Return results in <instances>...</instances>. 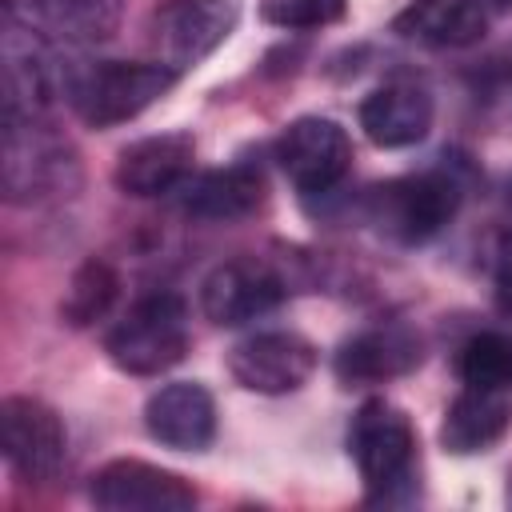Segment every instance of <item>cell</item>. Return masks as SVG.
Here are the masks:
<instances>
[{
	"instance_id": "obj_5",
	"label": "cell",
	"mask_w": 512,
	"mask_h": 512,
	"mask_svg": "<svg viewBox=\"0 0 512 512\" xmlns=\"http://www.w3.org/2000/svg\"><path fill=\"white\" fill-rule=\"evenodd\" d=\"M456 208H460V184L448 172L400 176L372 188L368 196V220L400 244L432 240L456 216Z\"/></svg>"
},
{
	"instance_id": "obj_9",
	"label": "cell",
	"mask_w": 512,
	"mask_h": 512,
	"mask_svg": "<svg viewBox=\"0 0 512 512\" xmlns=\"http://www.w3.org/2000/svg\"><path fill=\"white\" fill-rule=\"evenodd\" d=\"M4 116H44V108L64 96L68 64L48 48L44 36L8 20L4 28Z\"/></svg>"
},
{
	"instance_id": "obj_26",
	"label": "cell",
	"mask_w": 512,
	"mask_h": 512,
	"mask_svg": "<svg viewBox=\"0 0 512 512\" xmlns=\"http://www.w3.org/2000/svg\"><path fill=\"white\" fill-rule=\"evenodd\" d=\"M508 500H512V476H508Z\"/></svg>"
},
{
	"instance_id": "obj_4",
	"label": "cell",
	"mask_w": 512,
	"mask_h": 512,
	"mask_svg": "<svg viewBox=\"0 0 512 512\" xmlns=\"http://www.w3.org/2000/svg\"><path fill=\"white\" fill-rule=\"evenodd\" d=\"M116 368L132 376H160L188 352V308L176 292L140 296L104 340Z\"/></svg>"
},
{
	"instance_id": "obj_1",
	"label": "cell",
	"mask_w": 512,
	"mask_h": 512,
	"mask_svg": "<svg viewBox=\"0 0 512 512\" xmlns=\"http://www.w3.org/2000/svg\"><path fill=\"white\" fill-rule=\"evenodd\" d=\"M176 76L160 60H80L68 64L64 96L88 128H112L160 100Z\"/></svg>"
},
{
	"instance_id": "obj_20",
	"label": "cell",
	"mask_w": 512,
	"mask_h": 512,
	"mask_svg": "<svg viewBox=\"0 0 512 512\" xmlns=\"http://www.w3.org/2000/svg\"><path fill=\"white\" fill-rule=\"evenodd\" d=\"M512 424V404L504 392L496 388H476L468 384L444 412L440 424V444L456 456H472V452H488Z\"/></svg>"
},
{
	"instance_id": "obj_21",
	"label": "cell",
	"mask_w": 512,
	"mask_h": 512,
	"mask_svg": "<svg viewBox=\"0 0 512 512\" xmlns=\"http://www.w3.org/2000/svg\"><path fill=\"white\" fill-rule=\"evenodd\" d=\"M116 288H120V280H116L112 264H104V260H84V264L76 268L68 292H64V304H60L64 320H68L72 328H88V324L104 320L108 308H112V300H116Z\"/></svg>"
},
{
	"instance_id": "obj_7",
	"label": "cell",
	"mask_w": 512,
	"mask_h": 512,
	"mask_svg": "<svg viewBox=\"0 0 512 512\" xmlns=\"http://www.w3.org/2000/svg\"><path fill=\"white\" fill-rule=\"evenodd\" d=\"M276 160L284 176L304 192L320 196L332 192L352 168V140L328 116H300L276 140Z\"/></svg>"
},
{
	"instance_id": "obj_19",
	"label": "cell",
	"mask_w": 512,
	"mask_h": 512,
	"mask_svg": "<svg viewBox=\"0 0 512 512\" xmlns=\"http://www.w3.org/2000/svg\"><path fill=\"white\" fill-rule=\"evenodd\" d=\"M180 208L196 220H244L264 204V176L252 164L216 168L204 176H188L180 188Z\"/></svg>"
},
{
	"instance_id": "obj_2",
	"label": "cell",
	"mask_w": 512,
	"mask_h": 512,
	"mask_svg": "<svg viewBox=\"0 0 512 512\" xmlns=\"http://www.w3.org/2000/svg\"><path fill=\"white\" fill-rule=\"evenodd\" d=\"M4 196L12 204H48L80 188L72 144L40 116H4Z\"/></svg>"
},
{
	"instance_id": "obj_13",
	"label": "cell",
	"mask_w": 512,
	"mask_h": 512,
	"mask_svg": "<svg viewBox=\"0 0 512 512\" xmlns=\"http://www.w3.org/2000/svg\"><path fill=\"white\" fill-rule=\"evenodd\" d=\"M12 24L64 44H96L120 28L124 0H4Z\"/></svg>"
},
{
	"instance_id": "obj_16",
	"label": "cell",
	"mask_w": 512,
	"mask_h": 512,
	"mask_svg": "<svg viewBox=\"0 0 512 512\" xmlns=\"http://www.w3.org/2000/svg\"><path fill=\"white\" fill-rule=\"evenodd\" d=\"M360 128L380 148H408L432 128V96L424 84L396 76L372 88L360 104Z\"/></svg>"
},
{
	"instance_id": "obj_15",
	"label": "cell",
	"mask_w": 512,
	"mask_h": 512,
	"mask_svg": "<svg viewBox=\"0 0 512 512\" xmlns=\"http://www.w3.org/2000/svg\"><path fill=\"white\" fill-rule=\"evenodd\" d=\"M148 436L176 452H204L216 436V404L204 384H164L144 404Z\"/></svg>"
},
{
	"instance_id": "obj_18",
	"label": "cell",
	"mask_w": 512,
	"mask_h": 512,
	"mask_svg": "<svg viewBox=\"0 0 512 512\" xmlns=\"http://www.w3.org/2000/svg\"><path fill=\"white\" fill-rule=\"evenodd\" d=\"M492 4L488 0H412L392 28L404 40L428 44V48H468L484 40L492 24Z\"/></svg>"
},
{
	"instance_id": "obj_14",
	"label": "cell",
	"mask_w": 512,
	"mask_h": 512,
	"mask_svg": "<svg viewBox=\"0 0 512 512\" xmlns=\"http://www.w3.org/2000/svg\"><path fill=\"white\" fill-rule=\"evenodd\" d=\"M196 160V140L188 132H160L128 144L116 160V188L124 196H168L192 176Z\"/></svg>"
},
{
	"instance_id": "obj_8",
	"label": "cell",
	"mask_w": 512,
	"mask_h": 512,
	"mask_svg": "<svg viewBox=\"0 0 512 512\" xmlns=\"http://www.w3.org/2000/svg\"><path fill=\"white\" fill-rule=\"evenodd\" d=\"M0 448L8 468L28 480V484H44L60 472L64 452H68V436L60 416L32 400V396H8L0 404Z\"/></svg>"
},
{
	"instance_id": "obj_24",
	"label": "cell",
	"mask_w": 512,
	"mask_h": 512,
	"mask_svg": "<svg viewBox=\"0 0 512 512\" xmlns=\"http://www.w3.org/2000/svg\"><path fill=\"white\" fill-rule=\"evenodd\" d=\"M496 304L504 316H512V252H504L500 272H496Z\"/></svg>"
},
{
	"instance_id": "obj_25",
	"label": "cell",
	"mask_w": 512,
	"mask_h": 512,
	"mask_svg": "<svg viewBox=\"0 0 512 512\" xmlns=\"http://www.w3.org/2000/svg\"><path fill=\"white\" fill-rule=\"evenodd\" d=\"M488 4H492V8H508L512 0H488Z\"/></svg>"
},
{
	"instance_id": "obj_10",
	"label": "cell",
	"mask_w": 512,
	"mask_h": 512,
	"mask_svg": "<svg viewBox=\"0 0 512 512\" xmlns=\"http://www.w3.org/2000/svg\"><path fill=\"white\" fill-rule=\"evenodd\" d=\"M284 296H288V284L268 260L240 256V260H228L208 272V280L200 288V308L212 324L236 328V324H248L256 316L272 312Z\"/></svg>"
},
{
	"instance_id": "obj_3",
	"label": "cell",
	"mask_w": 512,
	"mask_h": 512,
	"mask_svg": "<svg viewBox=\"0 0 512 512\" xmlns=\"http://www.w3.org/2000/svg\"><path fill=\"white\" fill-rule=\"evenodd\" d=\"M348 452L360 468L368 504H396L416 484V432L408 416L388 400H368L352 416Z\"/></svg>"
},
{
	"instance_id": "obj_17",
	"label": "cell",
	"mask_w": 512,
	"mask_h": 512,
	"mask_svg": "<svg viewBox=\"0 0 512 512\" xmlns=\"http://www.w3.org/2000/svg\"><path fill=\"white\" fill-rule=\"evenodd\" d=\"M424 348H420V336L404 324H380V328H368L352 340L340 344L336 352V376L340 384H384V380H396L404 372H412L420 364Z\"/></svg>"
},
{
	"instance_id": "obj_11",
	"label": "cell",
	"mask_w": 512,
	"mask_h": 512,
	"mask_svg": "<svg viewBox=\"0 0 512 512\" xmlns=\"http://www.w3.org/2000/svg\"><path fill=\"white\" fill-rule=\"evenodd\" d=\"M316 368V348L300 332H256L228 356V372L240 388L260 396L296 392Z\"/></svg>"
},
{
	"instance_id": "obj_12",
	"label": "cell",
	"mask_w": 512,
	"mask_h": 512,
	"mask_svg": "<svg viewBox=\"0 0 512 512\" xmlns=\"http://www.w3.org/2000/svg\"><path fill=\"white\" fill-rule=\"evenodd\" d=\"M92 500L108 512H184L196 504V492L168 468L144 460H112L92 476Z\"/></svg>"
},
{
	"instance_id": "obj_22",
	"label": "cell",
	"mask_w": 512,
	"mask_h": 512,
	"mask_svg": "<svg viewBox=\"0 0 512 512\" xmlns=\"http://www.w3.org/2000/svg\"><path fill=\"white\" fill-rule=\"evenodd\" d=\"M456 372L464 384L512 392V336H504V332L472 336L456 356Z\"/></svg>"
},
{
	"instance_id": "obj_23",
	"label": "cell",
	"mask_w": 512,
	"mask_h": 512,
	"mask_svg": "<svg viewBox=\"0 0 512 512\" xmlns=\"http://www.w3.org/2000/svg\"><path fill=\"white\" fill-rule=\"evenodd\" d=\"M348 0H260V16L276 28H324L344 16Z\"/></svg>"
},
{
	"instance_id": "obj_6",
	"label": "cell",
	"mask_w": 512,
	"mask_h": 512,
	"mask_svg": "<svg viewBox=\"0 0 512 512\" xmlns=\"http://www.w3.org/2000/svg\"><path fill=\"white\" fill-rule=\"evenodd\" d=\"M240 8L244 0H164L148 24L152 60L168 64L172 72L196 68L232 36Z\"/></svg>"
}]
</instances>
